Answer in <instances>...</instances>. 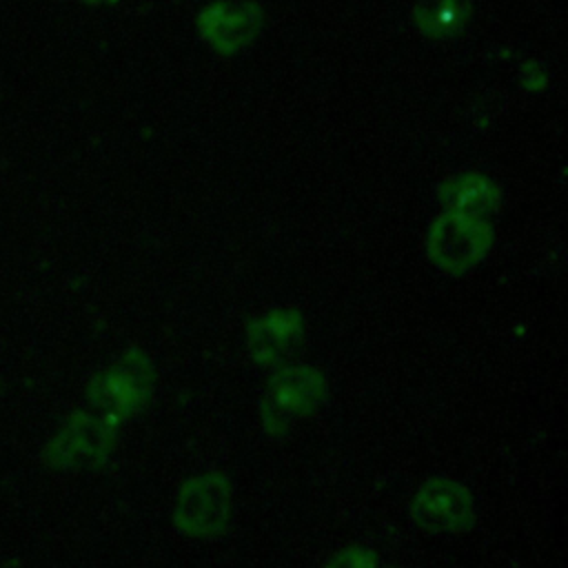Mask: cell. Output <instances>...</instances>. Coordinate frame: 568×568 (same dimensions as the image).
I'll return each mask as SVG.
<instances>
[{
    "mask_svg": "<svg viewBox=\"0 0 568 568\" xmlns=\"http://www.w3.org/2000/svg\"><path fill=\"white\" fill-rule=\"evenodd\" d=\"M151 388L153 366L149 357L142 351H129L91 377L87 399L102 417L118 424L144 408L151 397Z\"/></svg>",
    "mask_w": 568,
    "mask_h": 568,
    "instance_id": "6da1fadb",
    "label": "cell"
},
{
    "mask_svg": "<svg viewBox=\"0 0 568 568\" xmlns=\"http://www.w3.org/2000/svg\"><path fill=\"white\" fill-rule=\"evenodd\" d=\"M115 426L102 415L78 410L44 446L42 459L47 466L62 470L102 466L113 450Z\"/></svg>",
    "mask_w": 568,
    "mask_h": 568,
    "instance_id": "7a4b0ae2",
    "label": "cell"
},
{
    "mask_svg": "<svg viewBox=\"0 0 568 568\" xmlns=\"http://www.w3.org/2000/svg\"><path fill=\"white\" fill-rule=\"evenodd\" d=\"M231 488L224 475L206 473L189 479L178 495L173 524L189 537H213L226 528Z\"/></svg>",
    "mask_w": 568,
    "mask_h": 568,
    "instance_id": "3957f363",
    "label": "cell"
},
{
    "mask_svg": "<svg viewBox=\"0 0 568 568\" xmlns=\"http://www.w3.org/2000/svg\"><path fill=\"white\" fill-rule=\"evenodd\" d=\"M324 377L311 366H291L268 382L262 399V422L268 433H282L293 419L311 415L324 399Z\"/></svg>",
    "mask_w": 568,
    "mask_h": 568,
    "instance_id": "277c9868",
    "label": "cell"
},
{
    "mask_svg": "<svg viewBox=\"0 0 568 568\" xmlns=\"http://www.w3.org/2000/svg\"><path fill=\"white\" fill-rule=\"evenodd\" d=\"M413 517L419 526L433 532H459L473 526V497L462 484L433 477L417 490Z\"/></svg>",
    "mask_w": 568,
    "mask_h": 568,
    "instance_id": "5b68a950",
    "label": "cell"
},
{
    "mask_svg": "<svg viewBox=\"0 0 568 568\" xmlns=\"http://www.w3.org/2000/svg\"><path fill=\"white\" fill-rule=\"evenodd\" d=\"M488 229L470 217H444L430 235L433 260L448 271H464L473 266L488 248Z\"/></svg>",
    "mask_w": 568,
    "mask_h": 568,
    "instance_id": "8992f818",
    "label": "cell"
},
{
    "mask_svg": "<svg viewBox=\"0 0 568 568\" xmlns=\"http://www.w3.org/2000/svg\"><path fill=\"white\" fill-rule=\"evenodd\" d=\"M300 335V315L293 311H277L248 326V351L253 359L262 364H273L293 348Z\"/></svg>",
    "mask_w": 568,
    "mask_h": 568,
    "instance_id": "52a82bcc",
    "label": "cell"
},
{
    "mask_svg": "<svg viewBox=\"0 0 568 568\" xmlns=\"http://www.w3.org/2000/svg\"><path fill=\"white\" fill-rule=\"evenodd\" d=\"M326 568H375V555L368 548L339 550Z\"/></svg>",
    "mask_w": 568,
    "mask_h": 568,
    "instance_id": "ba28073f",
    "label": "cell"
}]
</instances>
